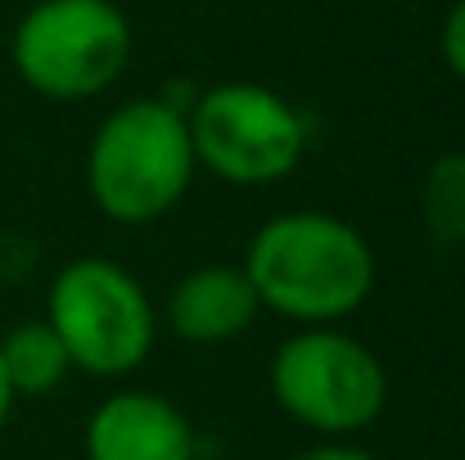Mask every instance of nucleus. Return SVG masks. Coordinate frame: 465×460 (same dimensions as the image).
Returning a JSON list of instances; mask_svg holds the SVG:
<instances>
[{"label": "nucleus", "instance_id": "1", "mask_svg": "<svg viewBox=\"0 0 465 460\" xmlns=\"http://www.w3.org/2000/svg\"><path fill=\"white\" fill-rule=\"evenodd\" d=\"M240 267L262 311H276L299 329L348 320L361 311L380 276L371 240L352 221L321 208L267 217Z\"/></svg>", "mask_w": 465, "mask_h": 460}, {"label": "nucleus", "instance_id": "2", "mask_svg": "<svg viewBox=\"0 0 465 460\" xmlns=\"http://www.w3.org/2000/svg\"><path fill=\"white\" fill-rule=\"evenodd\" d=\"M194 171L185 104L167 95L118 104L86 145V194L114 226H154L176 212Z\"/></svg>", "mask_w": 465, "mask_h": 460}, {"label": "nucleus", "instance_id": "3", "mask_svg": "<svg viewBox=\"0 0 465 460\" xmlns=\"http://www.w3.org/2000/svg\"><path fill=\"white\" fill-rule=\"evenodd\" d=\"M68 366L95 379H123L150 361L158 311L141 276L114 258H73L45 289V316Z\"/></svg>", "mask_w": 465, "mask_h": 460}, {"label": "nucleus", "instance_id": "4", "mask_svg": "<svg viewBox=\"0 0 465 460\" xmlns=\"http://www.w3.org/2000/svg\"><path fill=\"white\" fill-rule=\"evenodd\" d=\"M136 32L114 0H36L9 36L23 86L54 104L104 95L132 64Z\"/></svg>", "mask_w": 465, "mask_h": 460}, {"label": "nucleus", "instance_id": "5", "mask_svg": "<svg viewBox=\"0 0 465 460\" xmlns=\"http://www.w3.org/2000/svg\"><path fill=\"white\" fill-rule=\"evenodd\" d=\"M276 406L316 438L352 443L389 406V370L371 343L339 325L294 329L272 357Z\"/></svg>", "mask_w": 465, "mask_h": 460}, {"label": "nucleus", "instance_id": "6", "mask_svg": "<svg viewBox=\"0 0 465 460\" xmlns=\"http://www.w3.org/2000/svg\"><path fill=\"white\" fill-rule=\"evenodd\" d=\"M194 162L222 185L262 190L308 153V118L262 82H217L185 109Z\"/></svg>", "mask_w": 465, "mask_h": 460}, {"label": "nucleus", "instance_id": "7", "mask_svg": "<svg viewBox=\"0 0 465 460\" xmlns=\"http://www.w3.org/2000/svg\"><path fill=\"white\" fill-rule=\"evenodd\" d=\"M86 460H199L190 416L154 388L109 393L82 425Z\"/></svg>", "mask_w": 465, "mask_h": 460}, {"label": "nucleus", "instance_id": "8", "mask_svg": "<svg viewBox=\"0 0 465 460\" xmlns=\"http://www.w3.org/2000/svg\"><path fill=\"white\" fill-rule=\"evenodd\" d=\"M258 316H262V303H258L244 267H235V262H203V267H190L172 285L163 320H167V329L181 343L217 347V343H231V338L249 334Z\"/></svg>", "mask_w": 465, "mask_h": 460}, {"label": "nucleus", "instance_id": "9", "mask_svg": "<svg viewBox=\"0 0 465 460\" xmlns=\"http://www.w3.org/2000/svg\"><path fill=\"white\" fill-rule=\"evenodd\" d=\"M0 370L14 397H45L68 379V352L45 320H23L0 338Z\"/></svg>", "mask_w": 465, "mask_h": 460}, {"label": "nucleus", "instance_id": "10", "mask_svg": "<svg viewBox=\"0 0 465 460\" xmlns=\"http://www.w3.org/2000/svg\"><path fill=\"white\" fill-rule=\"evenodd\" d=\"M420 221L443 249H465V153H443L420 181Z\"/></svg>", "mask_w": 465, "mask_h": 460}, {"label": "nucleus", "instance_id": "11", "mask_svg": "<svg viewBox=\"0 0 465 460\" xmlns=\"http://www.w3.org/2000/svg\"><path fill=\"white\" fill-rule=\"evenodd\" d=\"M439 54H443V64H448V73L465 82V0H457L452 9H448V18H443V27H439Z\"/></svg>", "mask_w": 465, "mask_h": 460}, {"label": "nucleus", "instance_id": "12", "mask_svg": "<svg viewBox=\"0 0 465 460\" xmlns=\"http://www.w3.org/2000/svg\"><path fill=\"white\" fill-rule=\"evenodd\" d=\"M290 460H375V456L366 447H357V443H343V438H316L312 447L294 452Z\"/></svg>", "mask_w": 465, "mask_h": 460}, {"label": "nucleus", "instance_id": "13", "mask_svg": "<svg viewBox=\"0 0 465 460\" xmlns=\"http://www.w3.org/2000/svg\"><path fill=\"white\" fill-rule=\"evenodd\" d=\"M14 393H9V379H5V370H0V434H5V425H9V411H14Z\"/></svg>", "mask_w": 465, "mask_h": 460}]
</instances>
